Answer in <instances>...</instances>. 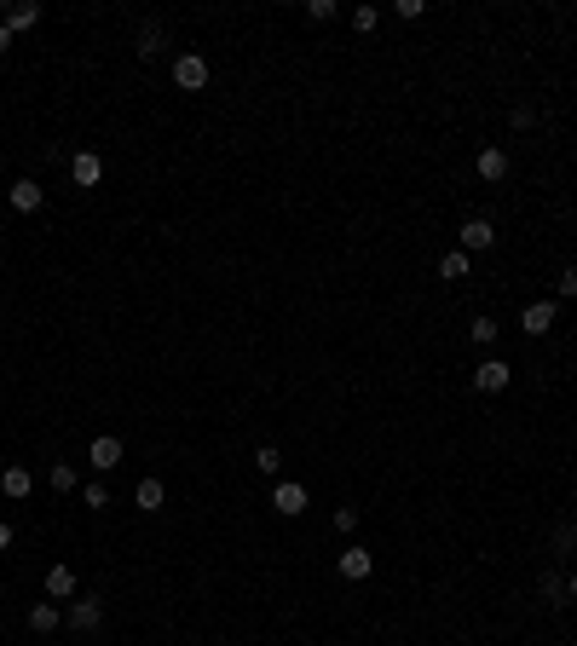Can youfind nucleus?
<instances>
[{
  "mask_svg": "<svg viewBox=\"0 0 577 646\" xmlns=\"http://www.w3.org/2000/svg\"><path fill=\"white\" fill-rule=\"evenodd\" d=\"M133 502H139V508H145V514H156V508H162V502H168L162 479H139V485H133Z\"/></svg>",
  "mask_w": 577,
  "mask_h": 646,
  "instance_id": "obj_14",
  "label": "nucleus"
},
{
  "mask_svg": "<svg viewBox=\"0 0 577 646\" xmlns=\"http://www.w3.org/2000/svg\"><path fill=\"white\" fill-rule=\"evenodd\" d=\"M335 565H341V577H347V583H364L370 572H376V554L352 543V548H341V560H335Z\"/></svg>",
  "mask_w": 577,
  "mask_h": 646,
  "instance_id": "obj_4",
  "label": "nucleus"
},
{
  "mask_svg": "<svg viewBox=\"0 0 577 646\" xmlns=\"http://www.w3.org/2000/svg\"><path fill=\"white\" fill-rule=\"evenodd\" d=\"M272 508L277 514H306V485H294V479H277V491H272Z\"/></svg>",
  "mask_w": 577,
  "mask_h": 646,
  "instance_id": "obj_8",
  "label": "nucleus"
},
{
  "mask_svg": "<svg viewBox=\"0 0 577 646\" xmlns=\"http://www.w3.org/2000/svg\"><path fill=\"white\" fill-rule=\"evenodd\" d=\"M467 272H474V260H467L462 248H457V255H445V260H439V277H445V283H462Z\"/></svg>",
  "mask_w": 577,
  "mask_h": 646,
  "instance_id": "obj_17",
  "label": "nucleus"
},
{
  "mask_svg": "<svg viewBox=\"0 0 577 646\" xmlns=\"http://www.w3.org/2000/svg\"><path fill=\"white\" fill-rule=\"evenodd\" d=\"M6 46H12V29H6V24H0V53H6Z\"/></svg>",
  "mask_w": 577,
  "mask_h": 646,
  "instance_id": "obj_31",
  "label": "nucleus"
},
{
  "mask_svg": "<svg viewBox=\"0 0 577 646\" xmlns=\"http://www.w3.org/2000/svg\"><path fill=\"white\" fill-rule=\"evenodd\" d=\"M29 629H35V635H53V629H58V606L41 601L35 612H29Z\"/></svg>",
  "mask_w": 577,
  "mask_h": 646,
  "instance_id": "obj_18",
  "label": "nucleus"
},
{
  "mask_svg": "<svg viewBox=\"0 0 577 646\" xmlns=\"http://www.w3.org/2000/svg\"><path fill=\"white\" fill-rule=\"evenodd\" d=\"M335 531H358V508H335Z\"/></svg>",
  "mask_w": 577,
  "mask_h": 646,
  "instance_id": "obj_28",
  "label": "nucleus"
},
{
  "mask_svg": "<svg viewBox=\"0 0 577 646\" xmlns=\"http://www.w3.org/2000/svg\"><path fill=\"white\" fill-rule=\"evenodd\" d=\"M457 237H462V255L474 260V255H486V248L496 243V226H491V219H479V214H474V219H462V231H457Z\"/></svg>",
  "mask_w": 577,
  "mask_h": 646,
  "instance_id": "obj_2",
  "label": "nucleus"
},
{
  "mask_svg": "<svg viewBox=\"0 0 577 646\" xmlns=\"http://www.w3.org/2000/svg\"><path fill=\"white\" fill-rule=\"evenodd\" d=\"M0 548H12V525H6V519H0Z\"/></svg>",
  "mask_w": 577,
  "mask_h": 646,
  "instance_id": "obj_30",
  "label": "nucleus"
},
{
  "mask_svg": "<svg viewBox=\"0 0 577 646\" xmlns=\"http://www.w3.org/2000/svg\"><path fill=\"white\" fill-rule=\"evenodd\" d=\"M0 24H6L12 35H24V29H35V24H41V6H35V0H18V6L0 12Z\"/></svg>",
  "mask_w": 577,
  "mask_h": 646,
  "instance_id": "obj_11",
  "label": "nucleus"
},
{
  "mask_svg": "<svg viewBox=\"0 0 577 646\" xmlns=\"http://www.w3.org/2000/svg\"><path fill=\"white\" fill-rule=\"evenodd\" d=\"M376 24H381V12H376V6H358V12H352V29H358V35H370Z\"/></svg>",
  "mask_w": 577,
  "mask_h": 646,
  "instance_id": "obj_21",
  "label": "nucleus"
},
{
  "mask_svg": "<svg viewBox=\"0 0 577 646\" xmlns=\"http://www.w3.org/2000/svg\"><path fill=\"white\" fill-rule=\"evenodd\" d=\"M554 289H560V301H572V294H577V265H566V272L554 277Z\"/></svg>",
  "mask_w": 577,
  "mask_h": 646,
  "instance_id": "obj_25",
  "label": "nucleus"
},
{
  "mask_svg": "<svg viewBox=\"0 0 577 646\" xmlns=\"http://www.w3.org/2000/svg\"><path fill=\"white\" fill-rule=\"evenodd\" d=\"M554 318H560V306H554V301H532V306L520 312V329H525V335H549Z\"/></svg>",
  "mask_w": 577,
  "mask_h": 646,
  "instance_id": "obj_5",
  "label": "nucleus"
},
{
  "mask_svg": "<svg viewBox=\"0 0 577 646\" xmlns=\"http://www.w3.org/2000/svg\"><path fill=\"white\" fill-rule=\"evenodd\" d=\"M474 341L491 346V341H496V323H491V318H474Z\"/></svg>",
  "mask_w": 577,
  "mask_h": 646,
  "instance_id": "obj_27",
  "label": "nucleus"
},
{
  "mask_svg": "<svg viewBox=\"0 0 577 646\" xmlns=\"http://www.w3.org/2000/svg\"><path fill=\"white\" fill-rule=\"evenodd\" d=\"M70 179L82 185V191H92V185L104 179V156H99V150H82V156L70 162Z\"/></svg>",
  "mask_w": 577,
  "mask_h": 646,
  "instance_id": "obj_7",
  "label": "nucleus"
},
{
  "mask_svg": "<svg viewBox=\"0 0 577 646\" xmlns=\"http://www.w3.org/2000/svg\"><path fill=\"white\" fill-rule=\"evenodd\" d=\"M46 594H53V601H75V572L70 565H53V572H46Z\"/></svg>",
  "mask_w": 577,
  "mask_h": 646,
  "instance_id": "obj_13",
  "label": "nucleus"
},
{
  "mask_svg": "<svg viewBox=\"0 0 577 646\" xmlns=\"http://www.w3.org/2000/svg\"><path fill=\"white\" fill-rule=\"evenodd\" d=\"M560 594H566V577H560V572H543V601L560 606Z\"/></svg>",
  "mask_w": 577,
  "mask_h": 646,
  "instance_id": "obj_23",
  "label": "nucleus"
},
{
  "mask_svg": "<svg viewBox=\"0 0 577 646\" xmlns=\"http://www.w3.org/2000/svg\"><path fill=\"white\" fill-rule=\"evenodd\" d=\"M87 462L99 468V474H111V468L121 462V439H116V433H99V439L87 445Z\"/></svg>",
  "mask_w": 577,
  "mask_h": 646,
  "instance_id": "obj_6",
  "label": "nucleus"
},
{
  "mask_svg": "<svg viewBox=\"0 0 577 646\" xmlns=\"http://www.w3.org/2000/svg\"><path fill=\"white\" fill-rule=\"evenodd\" d=\"M64 623H70V629H82V635H92V629L104 623V601H75V606L64 612Z\"/></svg>",
  "mask_w": 577,
  "mask_h": 646,
  "instance_id": "obj_10",
  "label": "nucleus"
},
{
  "mask_svg": "<svg viewBox=\"0 0 577 646\" xmlns=\"http://www.w3.org/2000/svg\"><path fill=\"white\" fill-rule=\"evenodd\" d=\"M554 548H560V554H572V548H577V525H560L554 531Z\"/></svg>",
  "mask_w": 577,
  "mask_h": 646,
  "instance_id": "obj_26",
  "label": "nucleus"
},
{
  "mask_svg": "<svg viewBox=\"0 0 577 646\" xmlns=\"http://www.w3.org/2000/svg\"><path fill=\"white\" fill-rule=\"evenodd\" d=\"M474 173H479V179H486V185H496V179H508V150H496V145H486V150L474 156Z\"/></svg>",
  "mask_w": 577,
  "mask_h": 646,
  "instance_id": "obj_9",
  "label": "nucleus"
},
{
  "mask_svg": "<svg viewBox=\"0 0 577 646\" xmlns=\"http://www.w3.org/2000/svg\"><path fill=\"white\" fill-rule=\"evenodd\" d=\"M12 208H18V214H35V208H41V185H35V179H18V185H12Z\"/></svg>",
  "mask_w": 577,
  "mask_h": 646,
  "instance_id": "obj_15",
  "label": "nucleus"
},
{
  "mask_svg": "<svg viewBox=\"0 0 577 646\" xmlns=\"http://www.w3.org/2000/svg\"><path fill=\"white\" fill-rule=\"evenodd\" d=\"M255 468L277 479V474H284V450H277V445H260V450H255Z\"/></svg>",
  "mask_w": 577,
  "mask_h": 646,
  "instance_id": "obj_19",
  "label": "nucleus"
},
{
  "mask_svg": "<svg viewBox=\"0 0 577 646\" xmlns=\"http://www.w3.org/2000/svg\"><path fill=\"white\" fill-rule=\"evenodd\" d=\"M514 381V364L503 358H486V364H474V392H503Z\"/></svg>",
  "mask_w": 577,
  "mask_h": 646,
  "instance_id": "obj_3",
  "label": "nucleus"
},
{
  "mask_svg": "<svg viewBox=\"0 0 577 646\" xmlns=\"http://www.w3.org/2000/svg\"><path fill=\"white\" fill-rule=\"evenodd\" d=\"M566 601H572V606H577V572H572V577H566Z\"/></svg>",
  "mask_w": 577,
  "mask_h": 646,
  "instance_id": "obj_29",
  "label": "nucleus"
},
{
  "mask_svg": "<svg viewBox=\"0 0 577 646\" xmlns=\"http://www.w3.org/2000/svg\"><path fill=\"white\" fill-rule=\"evenodd\" d=\"M53 491H58V497L82 491V479H75V468H70V462H53Z\"/></svg>",
  "mask_w": 577,
  "mask_h": 646,
  "instance_id": "obj_20",
  "label": "nucleus"
},
{
  "mask_svg": "<svg viewBox=\"0 0 577 646\" xmlns=\"http://www.w3.org/2000/svg\"><path fill=\"white\" fill-rule=\"evenodd\" d=\"M306 18L312 24H330L335 18V0H306Z\"/></svg>",
  "mask_w": 577,
  "mask_h": 646,
  "instance_id": "obj_24",
  "label": "nucleus"
},
{
  "mask_svg": "<svg viewBox=\"0 0 577 646\" xmlns=\"http://www.w3.org/2000/svg\"><path fill=\"white\" fill-rule=\"evenodd\" d=\"M0 491H6V502H24L35 491V474H29V468H6V474H0Z\"/></svg>",
  "mask_w": 577,
  "mask_h": 646,
  "instance_id": "obj_12",
  "label": "nucleus"
},
{
  "mask_svg": "<svg viewBox=\"0 0 577 646\" xmlns=\"http://www.w3.org/2000/svg\"><path fill=\"white\" fill-rule=\"evenodd\" d=\"M82 502H87V508H111V491H104V479H99V485H82Z\"/></svg>",
  "mask_w": 577,
  "mask_h": 646,
  "instance_id": "obj_22",
  "label": "nucleus"
},
{
  "mask_svg": "<svg viewBox=\"0 0 577 646\" xmlns=\"http://www.w3.org/2000/svg\"><path fill=\"white\" fill-rule=\"evenodd\" d=\"M162 46H168V29H162V24H145V29H139V58H156Z\"/></svg>",
  "mask_w": 577,
  "mask_h": 646,
  "instance_id": "obj_16",
  "label": "nucleus"
},
{
  "mask_svg": "<svg viewBox=\"0 0 577 646\" xmlns=\"http://www.w3.org/2000/svg\"><path fill=\"white\" fill-rule=\"evenodd\" d=\"M174 87L179 92H202V87H208V58H202V53H179L174 58Z\"/></svg>",
  "mask_w": 577,
  "mask_h": 646,
  "instance_id": "obj_1",
  "label": "nucleus"
}]
</instances>
